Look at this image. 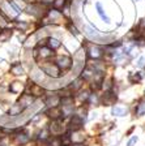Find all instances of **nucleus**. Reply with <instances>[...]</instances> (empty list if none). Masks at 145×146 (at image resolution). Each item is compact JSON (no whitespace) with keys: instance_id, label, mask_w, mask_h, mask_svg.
Listing matches in <instances>:
<instances>
[{"instance_id":"obj_1","label":"nucleus","mask_w":145,"mask_h":146,"mask_svg":"<svg viewBox=\"0 0 145 146\" xmlns=\"http://www.w3.org/2000/svg\"><path fill=\"white\" fill-rule=\"evenodd\" d=\"M41 69L43 70V73L45 74H47V76L52 77V78H59L61 74V70L60 68L57 67L56 64H52V63H43L42 67H41Z\"/></svg>"},{"instance_id":"obj_2","label":"nucleus","mask_w":145,"mask_h":146,"mask_svg":"<svg viewBox=\"0 0 145 146\" xmlns=\"http://www.w3.org/2000/svg\"><path fill=\"white\" fill-rule=\"evenodd\" d=\"M84 33L86 34V35L90 38V39H94V40H98V42H101V40H107V39H111L110 36H103L101 35L98 31L94 29V27L89 26V25H85L84 26Z\"/></svg>"},{"instance_id":"obj_3","label":"nucleus","mask_w":145,"mask_h":146,"mask_svg":"<svg viewBox=\"0 0 145 146\" xmlns=\"http://www.w3.org/2000/svg\"><path fill=\"white\" fill-rule=\"evenodd\" d=\"M56 65L60 68V70H67L72 67V60H71V58L65 56V55L64 56L60 55V56L56 58Z\"/></svg>"},{"instance_id":"obj_4","label":"nucleus","mask_w":145,"mask_h":146,"mask_svg":"<svg viewBox=\"0 0 145 146\" xmlns=\"http://www.w3.org/2000/svg\"><path fill=\"white\" fill-rule=\"evenodd\" d=\"M26 12L29 13V15H33V16L39 18L43 16L45 11H43V7L41 5V4H31V5H29L26 8Z\"/></svg>"},{"instance_id":"obj_5","label":"nucleus","mask_w":145,"mask_h":146,"mask_svg":"<svg viewBox=\"0 0 145 146\" xmlns=\"http://www.w3.org/2000/svg\"><path fill=\"white\" fill-rule=\"evenodd\" d=\"M24 107L21 106V104L18 103H15V104H12L11 106V108H9V111H8V116H11V117H15V116H18V115H21L22 112H24Z\"/></svg>"},{"instance_id":"obj_6","label":"nucleus","mask_w":145,"mask_h":146,"mask_svg":"<svg viewBox=\"0 0 145 146\" xmlns=\"http://www.w3.org/2000/svg\"><path fill=\"white\" fill-rule=\"evenodd\" d=\"M18 103L21 104L24 108H26V107H30L34 103V98L31 94H22L20 100H18Z\"/></svg>"},{"instance_id":"obj_7","label":"nucleus","mask_w":145,"mask_h":146,"mask_svg":"<svg viewBox=\"0 0 145 146\" xmlns=\"http://www.w3.org/2000/svg\"><path fill=\"white\" fill-rule=\"evenodd\" d=\"M64 131V125L61 124L60 121H57V120H55V121H52V124L50 125V132H51L54 136H57V134H61Z\"/></svg>"},{"instance_id":"obj_8","label":"nucleus","mask_w":145,"mask_h":146,"mask_svg":"<svg viewBox=\"0 0 145 146\" xmlns=\"http://www.w3.org/2000/svg\"><path fill=\"white\" fill-rule=\"evenodd\" d=\"M82 117L79 115H75L72 119H71V129L73 131H79L80 128L82 127Z\"/></svg>"},{"instance_id":"obj_9","label":"nucleus","mask_w":145,"mask_h":146,"mask_svg":"<svg viewBox=\"0 0 145 146\" xmlns=\"http://www.w3.org/2000/svg\"><path fill=\"white\" fill-rule=\"evenodd\" d=\"M30 76H31V78H33V81L42 82L43 81V70L41 69V68H33Z\"/></svg>"},{"instance_id":"obj_10","label":"nucleus","mask_w":145,"mask_h":146,"mask_svg":"<svg viewBox=\"0 0 145 146\" xmlns=\"http://www.w3.org/2000/svg\"><path fill=\"white\" fill-rule=\"evenodd\" d=\"M115 99H116V97H115L112 93H106V94L101 98V102H102L103 106H111L115 102Z\"/></svg>"},{"instance_id":"obj_11","label":"nucleus","mask_w":145,"mask_h":146,"mask_svg":"<svg viewBox=\"0 0 145 146\" xmlns=\"http://www.w3.org/2000/svg\"><path fill=\"white\" fill-rule=\"evenodd\" d=\"M29 141H30V138H29V136L26 133H18L15 136L16 145H26Z\"/></svg>"},{"instance_id":"obj_12","label":"nucleus","mask_w":145,"mask_h":146,"mask_svg":"<svg viewBox=\"0 0 145 146\" xmlns=\"http://www.w3.org/2000/svg\"><path fill=\"white\" fill-rule=\"evenodd\" d=\"M13 35V30L12 29H4L0 31V43H5L8 42Z\"/></svg>"},{"instance_id":"obj_13","label":"nucleus","mask_w":145,"mask_h":146,"mask_svg":"<svg viewBox=\"0 0 145 146\" xmlns=\"http://www.w3.org/2000/svg\"><path fill=\"white\" fill-rule=\"evenodd\" d=\"M24 90V84L20 81H15L11 84V86H9V91L11 93H13V94H18V93H21V91Z\"/></svg>"},{"instance_id":"obj_14","label":"nucleus","mask_w":145,"mask_h":146,"mask_svg":"<svg viewBox=\"0 0 145 146\" xmlns=\"http://www.w3.org/2000/svg\"><path fill=\"white\" fill-rule=\"evenodd\" d=\"M111 113L114 116H119V117H122V116H126L128 113V110L126 108V107H122V106H114L111 110Z\"/></svg>"},{"instance_id":"obj_15","label":"nucleus","mask_w":145,"mask_h":146,"mask_svg":"<svg viewBox=\"0 0 145 146\" xmlns=\"http://www.w3.org/2000/svg\"><path fill=\"white\" fill-rule=\"evenodd\" d=\"M38 55H39L41 59H48L54 55V52H52L51 48H48V47H41L39 51H38Z\"/></svg>"},{"instance_id":"obj_16","label":"nucleus","mask_w":145,"mask_h":146,"mask_svg":"<svg viewBox=\"0 0 145 146\" xmlns=\"http://www.w3.org/2000/svg\"><path fill=\"white\" fill-rule=\"evenodd\" d=\"M96 8H97V13L100 15V17L102 18V20H103L105 22H107V24H109V22H110V18H109V16H107V15L105 13V9L102 8L101 3H97V4H96Z\"/></svg>"},{"instance_id":"obj_17","label":"nucleus","mask_w":145,"mask_h":146,"mask_svg":"<svg viewBox=\"0 0 145 146\" xmlns=\"http://www.w3.org/2000/svg\"><path fill=\"white\" fill-rule=\"evenodd\" d=\"M89 55H90V58H93V59H100L101 56H102V50H101L100 47H97V46L90 47V48H89Z\"/></svg>"},{"instance_id":"obj_18","label":"nucleus","mask_w":145,"mask_h":146,"mask_svg":"<svg viewBox=\"0 0 145 146\" xmlns=\"http://www.w3.org/2000/svg\"><path fill=\"white\" fill-rule=\"evenodd\" d=\"M11 73L15 74V76H21V74H24V68H22L21 64L16 63L11 67Z\"/></svg>"},{"instance_id":"obj_19","label":"nucleus","mask_w":145,"mask_h":146,"mask_svg":"<svg viewBox=\"0 0 145 146\" xmlns=\"http://www.w3.org/2000/svg\"><path fill=\"white\" fill-rule=\"evenodd\" d=\"M59 103H60V98L57 95H51V97H48L46 99V104L50 107H56Z\"/></svg>"},{"instance_id":"obj_20","label":"nucleus","mask_w":145,"mask_h":146,"mask_svg":"<svg viewBox=\"0 0 145 146\" xmlns=\"http://www.w3.org/2000/svg\"><path fill=\"white\" fill-rule=\"evenodd\" d=\"M47 115L50 116V117H52L54 120H57V119L60 117V116L63 115V113H61V111H60L59 108H56V107H52V108L47 112Z\"/></svg>"},{"instance_id":"obj_21","label":"nucleus","mask_w":145,"mask_h":146,"mask_svg":"<svg viewBox=\"0 0 145 146\" xmlns=\"http://www.w3.org/2000/svg\"><path fill=\"white\" fill-rule=\"evenodd\" d=\"M42 86H39L38 85V84H33V85L30 86V94L31 95H37V97H38V95H41L42 94Z\"/></svg>"},{"instance_id":"obj_22","label":"nucleus","mask_w":145,"mask_h":146,"mask_svg":"<svg viewBox=\"0 0 145 146\" xmlns=\"http://www.w3.org/2000/svg\"><path fill=\"white\" fill-rule=\"evenodd\" d=\"M141 80H142V74L140 72L131 73V74H130V81L132 82V84H139Z\"/></svg>"},{"instance_id":"obj_23","label":"nucleus","mask_w":145,"mask_h":146,"mask_svg":"<svg viewBox=\"0 0 145 146\" xmlns=\"http://www.w3.org/2000/svg\"><path fill=\"white\" fill-rule=\"evenodd\" d=\"M136 115L137 116H142L145 115V99H142L136 107Z\"/></svg>"},{"instance_id":"obj_24","label":"nucleus","mask_w":145,"mask_h":146,"mask_svg":"<svg viewBox=\"0 0 145 146\" xmlns=\"http://www.w3.org/2000/svg\"><path fill=\"white\" fill-rule=\"evenodd\" d=\"M48 16H50V18H51L52 21H56V20H60V18H61V15L57 12L56 9L50 11V12H48Z\"/></svg>"},{"instance_id":"obj_25","label":"nucleus","mask_w":145,"mask_h":146,"mask_svg":"<svg viewBox=\"0 0 145 146\" xmlns=\"http://www.w3.org/2000/svg\"><path fill=\"white\" fill-rule=\"evenodd\" d=\"M48 44H50V48H57V47H60V42H59V39H56V38H50L48 39Z\"/></svg>"},{"instance_id":"obj_26","label":"nucleus","mask_w":145,"mask_h":146,"mask_svg":"<svg viewBox=\"0 0 145 146\" xmlns=\"http://www.w3.org/2000/svg\"><path fill=\"white\" fill-rule=\"evenodd\" d=\"M65 1L67 0H54V8L56 9H63V7L65 5Z\"/></svg>"},{"instance_id":"obj_27","label":"nucleus","mask_w":145,"mask_h":146,"mask_svg":"<svg viewBox=\"0 0 145 146\" xmlns=\"http://www.w3.org/2000/svg\"><path fill=\"white\" fill-rule=\"evenodd\" d=\"M84 58H85L84 50H79V51L75 54V59H76V60H79L80 63H82V61H84Z\"/></svg>"},{"instance_id":"obj_28","label":"nucleus","mask_w":145,"mask_h":146,"mask_svg":"<svg viewBox=\"0 0 145 146\" xmlns=\"http://www.w3.org/2000/svg\"><path fill=\"white\" fill-rule=\"evenodd\" d=\"M72 141L73 142H81V141H84V137H82V134L81 133H76V134H73V137H72Z\"/></svg>"},{"instance_id":"obj_29","label":"nucleus","mask_w":145,"mask_h":146,"mask_svg":"<svg viewBox=\"0 0 145 146\" xmlns=\"http://www.w3.org/2000/svg\"><path fill=\"white\" fill-rule=\"evenodd\" d=\"M16 26H17L20 30L25 31L27 27H29V24H26V22H17V24H16Z\"/></svg>"},{"instance_id":"obj_30","label":"nucleus","mask_w":145,"mask_h":146,"mask_svg":"<svg viewBox=\"0 0 145 146\" xmlns=\"http://www.w3.org/2000/svg\"><path fill=\"white\" fill-rule=\"evenodd\" d=\"M139 141V137L137 136H133L132 138H131L130 141H128V143H127V146H135L136 145V142Z\"/></svg>"},{"instance_id":"obj_31","label":"nucleus","mask_w":145,"mask_h":146,"mask_svg":"<svg viewBox=\"0 0 145 146\" xmlns=\"http://www.w3.org/2000/svg\"><path fill=\"white\" fill-rule=\"evenodd\" d=\"M68 27H69V30H71V33H72V34H75V35H77V34H79V30H77V27L73 26L72 24L68 25Z\"/></svg>"},{"instance_id":"obj_32","label":"nucleus","mask_w":145,"mask_h":146,"mask_svg":"<svg viewBox=\"0 0 145 146\" xmlns=\"http://www.w3.org/2000/svg\"><path fill=\"white\" fill-rule=\"evenodd\" d=\"M7 143H8V138H7V137H4V138L0 140V146H7Z\"/></svg>"},{"instance_id":"obj_33","label":"nucleus","mask_w":145,"mask_h":146,"mask_svg":"<svg viewBox=\"0 0 145 146\" xmlns=\"http://www.w3.org/2000/svg\"><path fill=\"white\" fill-rule=\"evenodd\" d=\"M144 65V58H140V60L137 61V67H142Z\"/></svg>"},{"instance_id":"obj_34","label":"nucleus","mask_w":145,"mask_h":146,"mask_svg":"<svg viewBox=\"0 0 145 146\" xmlns=\"http://www.w3.org/2000/svg\"><path fill=\"white\" fill-rule=\"evenodd\" d=\"M140 25H141V27H145V18H142V21H141Z\"/></svg>"},{"instance_id":"obj_35","label":"nucleus","mask_w":145,"mask_h":146,"mask_svg":"<svg viewBox=\"0 0 145 146\" xmlns=\"http://www.w3.org/2000/svg\"><path fill=\"white\" fill-rule=\"evenodd\" d=\"M45 3H51V1H54V0H43Z\"/></svg>"},{"instance_id":"obj_36","label":"nucleus","mask_w":145,"mask_h":146,"mask_svg":"<svg viewBox=\"0 0 145 146\" xmlns=\"http://www.w3.org/2000/svg\"><path fill=\"white\" fill-rule=\"evenodd\" d=\"M75 146H84V145H81V143H76Z\"/></svg>"},{"instance_id":"obj_37","label":"nucleus","mask_w":145,"mask_h":146,"mask_svg":"<svg viewBox=\"0 0 145 146\" xmlns=\"http://www.w3.org/2000/svg\"><path fill=\"white\" fill-rule=\"evenodd\" d=\"M0 31H1V30H0Z\"/></svg>"}]
</instances>
